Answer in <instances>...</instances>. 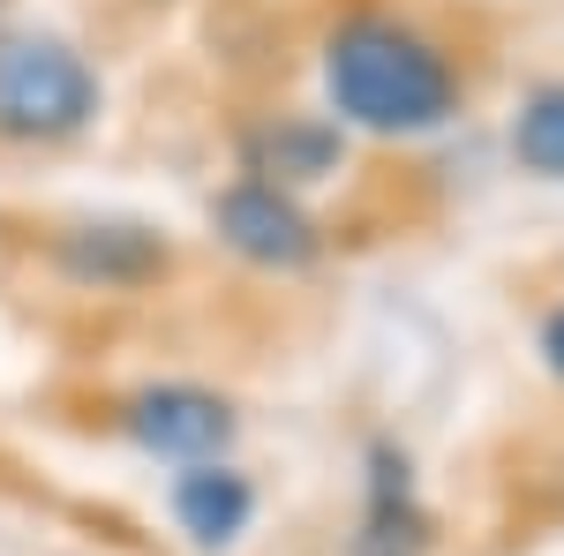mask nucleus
<instances>
[{"label":"nucleus","mask_w":564,"mask_h":556,"mask_svg":"<svg viewBox=\"0 0 564 556\" xmlns=\"http://www.w3.org/2000/svg\"><path fill=\"white\" fill-rule=\"evenodd\" d=\"M436 549V512L422 497L414 451L399 436L361 444V504L347 526V556H430Z\"/></svg>","instance_id":"5"},{"label":"nucleus","mask_w":564,"mask_h":556,"mask_svg":"<svg viewBox=\"0 0 564 556\" xmlns=\"http://www.w3.org/2000/svg\"><path fill=\"white\" fill-rule=\"evenodd\" d=\"M316 84L339 129L377 135V143H422L467 113L459 53L430 23H414L406 8H384V0L339 8V23L316 45Z\"/></svg>","instance_id":"1"},{"label":"nucleus","mask_w":564,"mask_h":556,"mask_svg":"<svg viewBox=\"0 0 564 556\" xmlns=\"http://www.w3.org/2000/svg\"><path fill=\"white\" fill-rule=\"evenodd\" d=\"M534 353H542V369H550V384H564V301L534 324Z\"/></svg>","instance_id":"10"},{"label":"nucleus","mask_w":564,"mask_h":556,"mask_svg":"<svg viewBox=\"0 0 564 556\" xmlns=\"http://www.w3.org/2000/svg\"><path fill=\"white\" fill-rule=\"evenodd\" d=\"M106 113V76L61 31H0V143H76Z\"/></svg>","instance_id":"2"},{"label":"nucleus","mask_w":564,"mask_h":556,"mask_svg":"<svg viewBox=\"0 0 564 556\" xmlns=\"http://www.w3.org/2000/svg\"><path fill=\"white\" fill-rule=\"evenodd\" d=\"M113 428L129 436L143 459H166V467H212L234 451L241 436V406L212 384H188V377H159V384H135L113 406Z\"/></svg>","instance_id":"3"},{"label":"nucleus","mask_w":564,"mask_h":556,"mask_svg":"<svg viewBox=\"0 0 564 556\" xmlns=\"http://www.w3.org/2000/svg\"><path fill=\"white\" fill-rule=\"evenodd\" d=\"M339 166H347V129L332 113H263L241 129V173L286 188V196L332 181Z\"/></svg>","instance_id":"7"},{"label":"nucleus","mask_w":564,"mask_h":556,"mask_svg":"<svg viewBox=\"0 0 564 556\" xmlns=\"http://www.w3.org/2000/svg\"><path fill=\"white\" fill-rule=\"evenodd\" d=\"M212 233L226 257H241L249 271H271V279H302L308 263L324 257V226L302 196L271 188V181H249L234 173L212 196Z\"/></svg>","instance_id":"4"},{"label":"nucleus","mask_w":564,"mask_h":556,"mask_svg":"<svg viewBox=\"0 0 564 556\" xmlns=\"http://www.w3.org/2000/svg\"><path fill=\"white\" fill-rule=\"evenodd\" d=\"M257 481L234 467V459H212V467H181L174 481H166V512H174V526L196 542V549H234L249 526H257Z\"/></svg>","instance_id":"8"},{"label":"nucleus","mask_w":564,"mask_h":556,"mask_svg":"<svg viewBox=\"0 0 564 556\" xmlns=\"http://www.w3.org/2000/svg\"><path fill=\"white\" fill-rule=\"evenodd\" d=\"M505 143H512V166H520V173L564 188V76H542V84L512 106Z\"/></svg>","instance_id":"9"},{"label":"nucleus","mask_w":564,"mask_h":556,"mask_svg":"<svg viewBox=\"0 0 564 556\" xmlns=\"http://www.w3.org/2000/svg\"><path fill=\"white\" fill-rule=\"evenodd\" d=\"M45 257L84 294H143L174 271V241L143 218H76L45 241Z\"/></svg>","instance_id":"6"}]
</instances>
